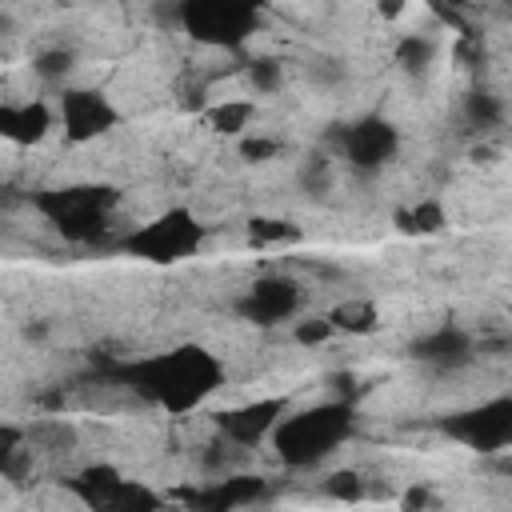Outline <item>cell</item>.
Here are the masks:
<instances>
[{"instance_id": "6da1fadb", "label": "cell", "mask_w": 512, "mask_h": 512, "mask_svg": "<svg viewBox=\"0 0 512 512\" xmlns=\"http://www.w3.org/2000/svg\"><path fill=\"white\" fill-rule=\"evenodd\" d=\"M124 384L144 404H156L168 416H184V412H196L208 396L220 392L224 364L216 360V352H208L200 344H180V348L132 360L124 368Z\"/></svg>"}, {"instance_id": "7a4b0ae2", "label": "cell", "mask_w": 512, "mask_h": 512, "mask_svg": "<svg viewBox=\"0 0 512 512\" xmlns=\"http://www.w3.org/2000/svg\"><path fill=\"white\" fill-rule=\"evenodd\" d=\"M352 424H356V412L348 400H324L300 412H284L268 440L284 468L308 472L332 452H340V444L352 436Z\"/></svg>"}, {"instance_id": "3957f363", "label": "cell", "mask_w": 512, "mask_h": 512, "mask_svg": "<svg viewBox=\"0 0 512 512\" xmlns=\"http://www.w3.org/2000/svg\"><path fill=\"white\" fill-rule=\"evenodd\" d=\"M204 236H208V228L192 216V208H180L176 204V208H164L160 216L144 220L140 228L124 232L120 244H124L128 256L168 268V264H180V260L196 256L200 244H204Z\"/></svg>"}, {"instance_id": "277c9868", "label": "cell", "mask_w": 512, "mask_h": 512, "mask_svg": "<svg viewBox=\"0 0 512 512\" xmlns=\"http://www.w3.org/2000/svg\"><path fill=\"white\" fill-rule=\"evenodd\" d=\"M172 20L200 44L240 48L260 24V0H172Z\"/></svg>"}, {"instance_id": "5b68a950", "label": "cell", "mask_w": 512, "mask_h": 512, "mask_svg": "<svg viewBox=\"0 0 512 512\" xmlns=\"http://www.w3.org/2000/svg\"><path fill=\"white\" fill-rule=\"evenodd\" d=\"M116 192L112 188H96V184H72V188H52L44 192L36 204L40 212L68 236V240H96L116 208Z\"/></svg>"}, {"instance_id": "8992f818", "label": "cell", "mask_w": 512, "mask_h": 512, "mask_svg": "<svg viewBox=\"0 0 512 512\" xmlns=\"http://www.w3.org/2000/svg\"><path fill=\"white\" fill-rule=\"evenodd\" d=\"M444 432L480 456L504 452L512 444V396H492V400H480L476 408L452 412L444 420Z\"/></svg>"}, {"instance_id": "52a82bcc", "label": "cell", "mask_w": 512, "mask_h": 512, "mask_svg": "<svg viewBox=\"0 0 512 512\" xmlns=\"http://www.w3.org/2000/svg\"><path fill=\"white\" fill-rule=\"evenodd\" d=\"M336 144H340V156L348 160L352 172L372 176L388 160H396V152H400V128L392 120H384V116H360V120H352V124L340 128Z\"/></svg>"}, {"instance_id": "ba28073f", "label": "cell", "mask_w": 512, "mask_h": 512, "mask_svg": "<svg viewBox=\"0 0 512 512\" xmlns=\"http://www.w3.org/2000/svg\"><path fill=\"white\" fill-rule=\"evenodd\" d=\"M304 308V284L296 276H284V272H268V276H256L240 300H236V312L260 328H272V324H284L292 320L296 312Z\"/></svg>"}, {"instance_id": "9c48e42d", "label": "cell", "mask_w": 512, "mask_h": 512, "mask_svg": "<svg viewBox=\"0 0 512 512\" xmlns=\"http://www.w3.org/2000/svg\"><path fill=\"white\" fill-rule=\"evenodd\" d=\"M72 488L92 508H156L160 504L156 492H148L140 480H128L112 464H88L84 472H76Z\"/></svg>"}, {"instance_id": "30bf717a", "label": "cell", "mask_w": 512, "mask_h": 512, "mask_svg": "<svg viewBox=\"0 0 512 512\" xmlns=\"http://www.w3.org/2000/svg\"><path fill=\"white\" fill-rule=\"evenodd\" d=\"M116 124H120V112L104 92L64 88V96H60V128H64L68 144H88V140L112 132Z\"/></svg>"}, {"instance_id": "8fae6325", "label": "cell", "mask_w": 512, "mask_h": 512, "mask_svg": "<svg viewBox=\"0 0 512 512\" xmlns=\"http://www.w3.org/2000/svg\"><path fill=\"white\" fill-rule=\"evenodd\" d=\"M288 412V400L284 396H260V400H248V404H236L228 412L216 416V428L220 436L232 444V448H256L272 436L276 420Z\"/></svg>"}, {"instance_id": "7c38bea8", "label": "cell", "mask_w": 512, "mask_h": 512, "mask_svg": "<svg viewBox=\"0 0 512 512\" xmlns=\"http://www.w3.org/2000/svg\"><path fill=\"white\" fill-rule=\"evenodd\" d=\"M412 360H420L436 372H460L476 360V340L456 324H440L412 340Z\"/></svg>"}, {"instance_id": "4fadbf2b", "label": "cell", "mask_w": 512, "mask_h": 512, "mask_svg": "<svg viewBox=\"0 0 512 512\" xmlns=\"http://www.w3.org/2000/svg\"><path fill=\"white\" fill-rule=\"evenodd\" d=\"M52 128V108L44 100L0 104V136L12 144H40Z\"/></svg>"}, {"instance_id": "5bb4252c", "label": "cell", "mask_w": 512, "mask_h": 512, "mask_svg": "<svg viewBox=\"0 0 512 512\" xmlns=\"http://www.w3.org/2000/svg\"><path fill=\"white\" fill-rule=\"evenodd\" d=\"M264 488H268V480H260V476H220L188 500L204 504V508H244V504H256L264 496Z\"/></svg>"}, {"instance_id": "9a60e30c", "label": "cell", "mask_w": 512, "mask_h": 512, "mask_svg": "<svg viewBox=\"0 0 512 512\" xmlns=\"http://www.w3.org/2000/svg\"><path fill=\"white\" fill-rule=\"evenodd\" d=\"M464 120H468V128L472 132H496V128H504V120H508V104H504V96L500 92H492V88H472L468 96H464Z\"/></svg>"}, {"instance_id": "2e32d148", "label": "cell", "mask_w": 512, "mask_h": 512, "mask_svg": "<svg viewBox=\"0 0 512 512\" xmlns=\"http://www.w3.org/2000/svg\"><path fill=\"white\" fill-rule=\"evenodd\" d=\"M296 184H300L304 196L324 200V196L336 188V160H332L324 148H312V152L300 160V168H296Z\"/></svg>"}, {"instance_id": "e0dca14e", "label": "cell", "mask_w": 512, "mask_h": 512, "mask_svg": "<svg viewBox=\"0 0 512 512\" xmlns=\"http://www.w3.org/2000/svg\"><path fill=\"white\" fill-rule=\"evenodd\" d=\"M328 320H332L336 332H352V336H368V332L380 328V312H376V304L364 300V296L336 304V308L328 312Z\"/></svg>"}, {"instance_id": "ac0fdd59", "label": "cell", "mask_w": 512, "mask_h": 512, "mask_svg": "<svg viewBox=\"0 0 512 512\" xmlns=\"http://www.w3.org/2000/svg\"><path fill=\"white\" fill-rule=\"evenodd\" d=\"M252 116H256V104H252V100H232V96H224V100H216V104L208 108V124H212L216 132H224V136L248 132Z\"/></svg>"}, {"instance_id": "d6986e66", "label": "cell", "mask_w": 512, "mask_h": 512, "mask_svg": "<svg viewBox=\"0 0 512 512\" xmlns=\"http://www.w3.org/2000/svg\"><path fill=\"white\" fill-rule=\"evenodd\" d=\"M32 460V448H28V436L12 424H0V476L4 480H20V472L28 468Z\"/></svg>"}, {"instance_id": "ffe728a7", "label": "cell", "mask_w": 512, "mask_h": 512, "mask_svg": "<svg viewBox=\"0 0 512 512\" xmlns=\"http://www.w3.org/2000/svg\"><path fill=\"white\" fill-rule=\"evenodd\" d=\"M396 224H400L408 236H432V232H440V228L448 224V216H444V204H440V200H416L412 208H404V212L396 216Z\"/></svg>"}, {"instance_id": "44dd1931", "label": "cell", "mask_w": 512, "mask_h": 512, "mask_svg": "<svg viewBox=\"0 0 512 512\" xmlns=\"http://www.w3.org/2000/svg\"><path fill=\"white\" fill-rule=\"evenodd\" d=\"M76 68V52L72 48H44L36 60H32V72L44 80V84H64Z\"/></svg>"}, {"instance_id": "7402d4cb", "label": "cell", "mask_w": 512, "mask_h": 512, "mask_svg": "<svg viewBox=\"0 0 512 512\" xmlns=\"http://www.w3.org/2000/svg\"><path fill=\"white\" fill-rule=\"evenodd\" d=\"M300 232L288 224V220H252L248 224V240L256 244V248H272V244H288V240H296Z\"/></svg>"}, {"instance_id": "603a6c76", "label": "cell", "mask_w": 512, "mask_h": 512, "mask_svg": "<svg viewBox=\"0 0 512 512\" xmlns=\"http://www.w3.org/2000/svg\"><path fill=\"white\" fill-rule=\"evenodd\" d=\"M432 56H436V44H432L428 36H404V44H400V52H396V60H400L408 72H424V68L432 64Z\"/></svg>"}, {"instance_id": "cb8c5ba5", "label": "cell", "mask_w": 512, "mask_h": 512, "mask_svg": "<svg viewBox=\"0 0 512 512\" xmlns=\"http://www.w3.org/2000/svg\"><path fill=\"white\" fill-rule=\"evenodd\" d=\"M248 80H252L256 92H276L280 88V64L276 60H256L248 68Z\"/></svg>"}, {"instance_id": "d4e9b609", "label": "cell", "mask_w": 512, "mask_h": 512, "mask_svg": "<svg viewBox=\"0 0 512 512\" xmlns=\"http://www.w3.org/2000/svg\"><path fill=\"white\" fill-rule=\"evenodd\" d=\"M332 336H336V328H332L328 316H316V320L296 324V340H300V344H324V340H332Z\"/></svg>"}, {"instance_id": "484cf974", "label": "cell", "mask_w": 512, "mask_h": 512, "mask_svg": "<svg viewBox=\"0 0 512 512\" xmlns=\"http://www.w3.org/2000/svg\"><path fill=\"white\" fill-rule=\"evenodd\" d=\"M328 488L340 496V500H360V484H356V472H340L328 480Z\"/></svg>"}, {"instance_id": "4316f807", "label": "cell", "mask_w": 512, "mask_h": 512, "mask_svg": "<svg viewBox=\"0 0 512 512\" xmlns=\"http://www.w3.org/2000/svg\"><path fill=\"white\" fill-rule=\"evenodd\" d=\"M272 152H280V144H272V140H244V156L264 160V156H272Z\"/></svg>"}, {"instance_id": "83f0119b", "label": "cell", "mask_w": 512, "mask_h": 512, "mask_svg": "<svg viewBox=\"0 0 512 512\" xmlns=\"http://www.w3.org/2000/svg\"><path fill=\"white\" fill-rule=\"evenodd\" d=\"M376 8H380L384 20H396V16L408 8V0H376Z\"/></svg>"}]
</instances>
